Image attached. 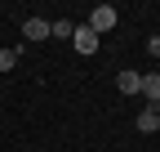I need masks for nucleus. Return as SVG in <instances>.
Instances as JSON below:
<instances>
[{
    "label": "nucleus",
    "instance_id": "nucleus-1",
    "mask_svg": "<svg viewBox=\"0 0 160 152\" xmlns=\"http://www.w3.org/2000/svg\"><path fill=\"white\" fill-rule=\"evenodd\" d=\"M116 18H120V14H116V5H98V9L89 14V23H85V27H89L93 36H102V31H111V27H116Z\"/></svg>",
    "mask_w": 160,
    "mask_h": 152
},
{
    "label": "nucleus",
    "instance_id": "nucleus-2",
    "mask_svg": "<svg viewBox=\"0 0 160 152\" xmlns=\"http://www.w3.org/2000/svg\"><path fill=\"white\" fill-rule=\"evenodd\" d=\"M71 45H76V54H98V36L89 27H76L71 31Z\"/></svg>",
    "mask_w": 160,
    "mask_h": 152
},
{
    "label": "nucleus",
    "instance_id": "nucleus-3",
    "mask_svg": "<svg viewBox=\"0 0 160 152\" xmlns=\"http://www.w3.org/2000/svg\"><path fill=\"white\" fill-rule=\"evenodd\" d=\"M147 99V107H160V72H147L142 76V90H138Z\"/></svg>",
    "mask_w": 160,
    "mask_h": 152
},
{
    "label": "nucleus",
    "instance_id": "nucleus-4",
    "mask_svg": "<svg viewBox=\"0 0 160 152\" xmlns=\"http://www.w3.org/2000/svg\"><path fill=\"white\" fill-rule=\"evenodd\" d=\"M22 36H27V41H49V18H27V23H22Z\"/></svg>",
    "mask_w": 160,
    "mask_h": 152
},
{
    "label": "nucleus",
    "instance_id": "nucleus-5",
    "mask_svg": "<svg viewBox=\"0 0 160 152\" xmlns=\"http://www.w3.org/2000/svg\"><path fill=\"white\" fill-rule=\"evenodd\" d=\"M116 90H120V94H138V90H142V72H129V67H125V72L116 76Z\"/></svg>",
    "mask_w": 160,
    "mask_h": 152
},
{
    "label": "nucleus",
    "instance_id": "nucleus-6",
    "mask_svg": "<svg viewBox=\"0 0 160 152\" xmlns=\"http://www.w3.org/2000/svg\"><path fill=\"white\" fill-rule=\"evenodd\" d=\"M138 130H142V134H156L160 130V107H142L138 112Z\"/></svg>",
    "mask_w": 160,
    "mask_h": 152
},
{
    "label": "nucleus",
    "instance_id": "nucleus-7",
    "mask_svg": "<svg viewBox=\"0 0 160 152\" xmlns=\"http://www.w3.org/2000/svg\"><path fill=\"white\" fill-rule=\"evenodd\" d=\"M71 31H76L71 18H58V23H49V36H58V41H71Z\"/></svg>",
    "mask_w": 160,
    "mask_h": 152
},
{
    "label": "nucleus",
    "instance_id": "nucleus-8",
    "mask_svg": "<svg viewBox=\"0 0 160 152\" xmlns=\"http://www.w3.org/2000/svg\"><path fill=\"white\" fill-rule=\"evenodd\" d=\"M13 63H18V49H0V72H13Z\"/></svg>",
    "mask_w": 160,
    "mask_h": 152
},
{
    "label": "nucleus",
    "instance_id": "nucleus-9",
    "mask_svg": "<svg viewBox=\"0 0 160 152\" xmlns=\"http://www.w3.org/2000/svg\"><path fill=\"white\" fill-rule=\"evenodd\" d=\"M147 54H151V58H160V36H151V41H147Z\"/></svg>",
    "mask_w": 160,
    "mask_h": 152
}]
</instances>
